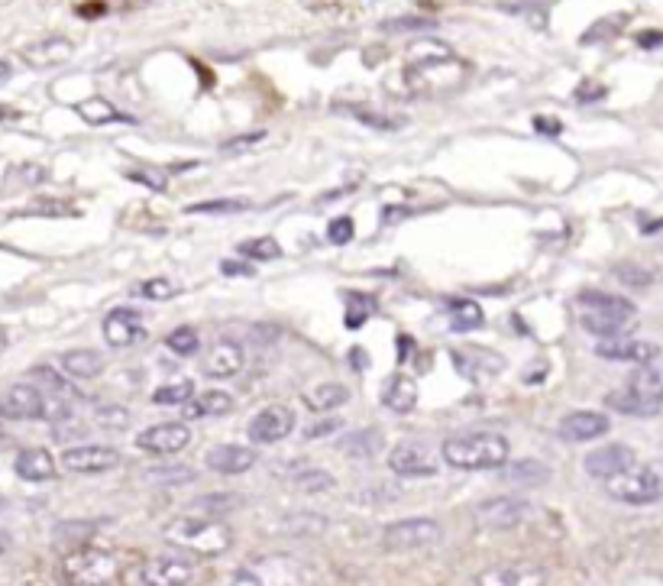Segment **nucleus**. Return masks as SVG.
I'll return each instance as SVG.
<instances>
[{
    "label": "nucleus",
    "mask_w": 663,
    "mask_h": 586,
    "mask_svg": "<svg viewBox=\"0 0 663 586\" xmlns=\"http://www.w3.org/2000/svg\"><path fill=\"white\" fill-rule=\"evenodd\" d=\"M453 470H502L508 463V441L499 431H463L440 447Z\"/></svg>",
    "instance_id": "f257e3e1"
},
{
    "label": "nucleus",
    "mask_w": 663,
    "mask_h": 586,
    "mask_svg": "<svg viewBox=\"0 0 663 586\" xmlns=\"http://www.w3.org/2000/svg\"><path fill=\"white\" fill-rule=\"evenodd\" d=\"M162 538L178 551L198 554V557H217L230 551L233 531L227 522L211 519V515H182L162 528Z\"/></svg>",
    "instance_id": "f03ea898"
},
{
    "label": "nucleus",
    "mask_w": 663,
    "mask_h": 586,
    "mask_svg": "<svg viewBox=\"0 0 663 586\" xmlns=\"http://www.w3.org/2000/svg\"><path fill=\"white\" fill-rule=\"evenodd\" d=\"M576 308H579V324L602 340L621 337L634 324V315H638L634 302L609 292H583L576 298Z\"/></svg>",
    "instance_id": "7ed1b4c3"
},
{
    "label": "nucleus",
    "mask_w": 663,
    "mask_h": 586,
    "mask_svg": "<svg viewBox=\"0 0 663 586\" xmlns=\"http://www.w3.org/2000/svg\"><path fill=\"white\" fill-rule=\"evenodd\" d=\"M230 586H308V570L292 554H262L233 570Z\"/></svg>",
    "instance_id": "20e7f679"
},
{
    "label": "nucleus",
    "mask_w": 663,
    "mask_h": 586,
    "mask_svg": "<svg viewBox=\"0 0 663 586\" xmlns=\"http://www.w3.org/2000/svg\"><path fill=\"white\" fill-rule=\"evenodd\" d=\"M605 493L615 502H625V506H654V502H663V457L634 463L628 473L605 483Z\"/></svg>",
    "instance_id": "39448f33"
},
{
    "label": "nucleus",
    "mask_w": 663,
    "mask_h": 586,
    "mask_svg": "<svg viewBox=\"0 0 663 586\" xmlns=\"http://www.w3.org/2000/svg\"><path fill=\"white\" fill-rule=\"evenodd\" d=\"M62 577L68 586H114L117 580V557L91 544L72 548L62 557Z\"/></svg>",
    "instance_id": "423d86ee"
},
{
    "label": "nucleus",
    "mask_w": 663,
    "mask_h": 586,
    "mask_svg": "<svg viewBox=\"0 0 663 586\" xmlns=\"http://www.w3.org/2000/svg\"><path fill=\"white\" fill-rule=\"evenodd\" d=\"M440 538H444V528H440L434 519H402V522L385 525L382 548L392 554L424 551V548H434Z\"/></svg>",
    "instance_id": "0eeeda50"
},
{
    "label": "nucleus",
    "mask_w": 663,
    "mask_h": 586,
    "mask_svg": "<svg viewBox=\"0 0 663 586\" xmlns=\"http://www.w3.org/2000/svg\"><path fill=\"white\" fill-rule=\"evenodd\" d=\"M188 444H191V428L182 425V421H165V425H153L136 434V447L153 457H175Z\"/></svg>",
    "instance_id": "6e6552de"
},
{
    "label": "nucleus",
    "mask_w": 663,
    "mask_h": 586,
    "mask_svg": "<svg viewBox=\"0 0 663 586\" xmlns=\"http://www.w3.org/2000/svg\"><path fill=\"white\" fill-rule=\"evenodd\" d=\"M634 463H638V454H634V447L628 444H605V447H596L592 454H586L583 467L592 480H602L609 483L615 476L628 473Z\"/></svg>",
    "instance_id": "1a4fd4ad"
},
{
    "label": "nucleus",
    "mask_w": 663,
    "mask_h": 586,
    "mask_svg": "<svg viewBox=\"0 0 663 586\" xmlns=\"http://www.w3.org/2000/svg\"><path fill=\"white\" fill-rule=\"evenodd\" d=\"M389 470L395 476H402V480H427V476H434L440 470V463H437V457L427 451L424 444L405 441V444L392 447Z\"/></svg>",
    "instance_id": "9d476101"
},
{
    "label": "nucleus",
    "mask_w": 663,
    "mask_h": 586,
    "mask_svg": "<svg viewBox=\"0 0 663 586\" xmlns=\"http://www.w3.org/2000/svg\"><path fill=\"white\" fill-rule=\"evenodd\" d=\"M250 441L253 444H279L295 431V412L288 405H266L250 421Z\"/></svg>",
    "instance_id": "9b49d317"
},
{
    "label": "nucleus",
    "mask_w": 663,
    "mask_h": 586,
    "mask_svg": "<svg viewBox=\"0 0 663 586\" xmlns=\"http://www.w3.org/2000/svg\"><path fill=\"white\" fill-rule=\"evenodd\" d=\"M62 467L81 473V476H98L120 467V454L114 447H101V444H78V447H65L62 454Z\"/></svg>",
    "instance_id": "f8f14e48"
},
{
    "label": "nucleus",
    "mask_w": 663,
    "mask_h": 586,
    "mask_svg": "<svg viewBox=\"0 0 663 586\" xmlns=\"http://www.w3.org/2000/svg\"><path fill=\"white\" fill-rule=\"evenodd\" d=\"M46 412V395L30 383H17L0 392V418L7 421H36Z\"/></svg>",
    "instance_id": "ddd939ff"
},
{
    "label": "nucleus",
    "mask_w": 663,
    "mask_h": 586,
    "mask_svg": "<svg viewBox=\"0 0 663 586\" xmlns=\"http://www.w3.org/2000/svg\"><path fill=\"white\" fill-rule=\"evenodd\" d=\"M149 337L143 315L133 308H117L104 318V340L110 347H136Z\"/></svg>",
    "instance_id": "4468645a"
},
{
    "label": "nucleus",
    "mask_w": 663,
    "mask_h": 586,
    "mask_svg": "<svg viewBox=\"0 0 663 586\" xmlns=\"http://www.w3.org/2000/svg\"><path fill=\"white\" fill-rule=\"evenodd\" d=\"M191 580H195V564L178 554H159L143 564L146 586H188Z\"/></svg>",
    "instance_id": "2eb2a0df"
},
{
    "label": "nucleus",
    "mask_w": 663,
    "mask_h": 586,
    "mask_svg": "<svg viewBox=\"0 0 663 586\" xmlns=\"http://www.w3.org/2000/svg\"><path fill=\"white\" fill-rule=\"evenodd\" d=\"M596 353L602 360H618V363H651L660 357V347L654 340H638V337H605L596 344Z\"/></svg>",
    "instance_id": "dca6fc26"
},
{
    "label": "nucleus",
    "mask_w": 663,
    "mask_h": 586,
    "mask_svg": "<svg viewBox=\"0 0 663 586\" xmlns=\"http://www.w3.org/2000/svg\"><path fill=\"white\" fill-rule=\"evenodd\" d=\"M240 370H243V347L230 337H217L201 360V373L211 379H230Z\"/></svg>",
    "instance_id": "f3484780"
},
{
    "label": "nucleus",
    "mask_w": 663,
    "mask_h": 586,
    "mask_svg": "<svg viewBox=\"0 0 663 586\" xmlns=\"http://www.w3.org/2000/svg\"><path fill=\"white\" fill-rule=\"evenodd\" d=\"M547 574L537 564H499L482 570L476 586H544Z\"/></svg>",
    "instance_id": "a211bd4d"
},
{
    "label": "nucleus",
    "mask_w": 663,
    "mask_h": 586,
    "mask_svg": "<svg viewBox=\"0 0 663 586\" xmlns=\"http://www.w3.org/2000/svg\"><path fill=\"white\" fill-rule=\"evenodd\" d=\"M612 421L605 418L602 412H589V408H583V412H570L563 415L560 421V438L563 441H573V444H586V441H596L602 438V434H609Z\"/></svg>",
    "instance_id": "6ab92c4d"
},
{
    "label": "nucleus",
    "mask_w": 663,
    "mask_h": 586,
    "mask_svg": "<svg viewBox=\"0 0 663 586\" xmlns=\"http://www.w3.org/2000/svg\"><path fill=\"white\" fill-rule=\"evenodd\" d=\"M204 463H207V470H211V473L240 476L246 470H253L256 451H253V447H243V444H220V447H211V451H207Z\"/></svg>",
    "instance_id": "aec40b11"
},
{
    "label": "nucleus",
    "mask_w": 663,
    "mask_h": 586,
    "mask_svg": "<svg viewBox=\"0 0 663 586\" xmlns=\"http://www.w3.org/2000/svg\"><path fill=\"white\" fill-rule=\"evenodd\" d=\"M479 522L486 528H515L528 515V502L521 499H489L476 509Z\"/></svg>",
    "instance_id": "412c9836"
},
{
    "label": "nucleus",
    "mask_w": 663,
    "mask_h": 586,
    "mask_svg": "<svg viewBox=\"0 0 663 586\" xmlns=\"http://www.w3.org/2000/svg\"><path fill=\"white\" fill-rule=\"evenodd\" d=\"M379 399H382L385 408H389V412L408 415V412H414V405H418V383H414V379L405 376V373H395V376L385 379Z\"/></svg>",
    "instance_id": "4be33fe9"
},
{
    "label": "nucleus",
    "mask_w": 663,
    "mask_h": 586,
    "mask_svg": "<svg viewBox=\"0 0 663 586\" xmlns=\"http://www.w3.org/2000/svg\"><path fill=\"white\" fill-rule=\"evenodd\" d=\"M13 470H17V476L26 483H49L55 480V457L43 451V447H26V451H20L17 460H13Z\"/></svg>",
    "instance_id": "5701e85b"
},
{
    "label": "nucleus",
    "mask_w": 663,
    "mask_h": 586,
    "mask_svg": "<svg viewBox=\"0 0 663 586\" xmlns=\"http://www.w3.org/2000/svg\"><path fill=\"white\" fill-rule=\"evenodd\" d=\"M182 408H185V418H217V415L233 412V395L224 389H207L201 395L195 392Z\"/></svg>",
    "instance_id": "b1692460"
},
{
    "label": "nucleus",
    "mask_w": 663,
    "mask_h": 586,
    "mask_svg": "<svg viewBox=\"0 0 663 586\" xmlns=\"http://www.w3.org/2000/svg\"><path fill=\"white\" fill-rule=\"evenodd\" d=\"M628 389L647 402L663 405V363H657V360L641 363L638 370L628 376Z\"/></svg>",
    "instance_id": "393cba45"
},
{
    "label": "nucleus",
    "mask_w": 663,
    "mask_h": 586,
    "mask_svg": "<svg viewBox=\"0 0 663 586\" xmlns=\"http://www.w3.org/2000/svg\"><path fill=\"white\" fill-rule=\"evenodd\" d=\"M30 386H36L43 395H55V399H81V392L72 386V379H68L65 373L52 370V366H33L30 370Z\"/></svg>",
    "instance_id": "a878e982"
},
{
    "label": "nucleus",
    "mask_w": 663,
    "mask_h": 586,
    "mask_svg": "<svg viewBox=\"0 0 663 586\" xmlns=\"http://www.w3.org/2000/svg\"><path fill=\"white\" fill-rule=\"evenodd\" d=\"M340 454L343 457H356V460H369L376 457L382 447H385V434L379 428H359L353 434H347L340 444Z\"/></svg>",
    "instance_id": "bb28decb"
},
{
    "label": "nucleus",
    "mask_w": 663,
    "mask_h": 586,
    "mask_svg": "<svg viewBox=\"0 0 663 586\" xmlns=\"http://www.w3.org/2000/svg\"><path fill=\"white\" fill-rule=\"evenodd\" d=\"M104 370V357L98 350H68L62 353V373L68 379H94Z\"/></svg>",
    "instance_id": "cd10ccee"
},
{
    "label": "nucleus",
    "mask_w": 663,
    "mask_h": 586,
    "mask_svg": "<svg viewBox=\"0 0 663 586\" xmlns=\"http://www.w3.org/2000/svg\"><path fill=\"white\" fill-rule=\"evenodd\" d=\"M350 402V389L340 383H321L314 386L311 392H305V405L311 412H334V408Z\"/></svg>",
    "instance_id": "c85d7f7f"
},
{
    "label": "nucleus",
    "mask_w": 663,
    "mask_h": 586,
    "mask_svg": "<svg viewBox=\"0 0 663 586\" xmlns=\"http://www.w3.org/2000/svg\"><path fill=\"white\" fill-rule=\"evenodd\" d=\"M505 480L511 486H544L550 480V467L541 460H515L511 467L505 463Z\"/></svg>",
    "instance_id": "c756f323"
},
{
    "label": "nucleus",
    "mask_w": 663,
    "mask_h": 586,
    "mask_svg": "<svg viewBox=\"0 0 663 586\" xmlns=\"http://www.w3.org/2000/svg\"><path fill=\"white\" fill-rule=\"evenodd\" d=\"M605 405L615 408V412H621V415H638V418H651V415H657L660 408H663L657 402H647V399H641V395H634L631 389L605 395Z\"/></svg>",
    "instance_id": "7c9ffc66"
},
{
    "label": "nucleus",
    "mask_w": 663,
    "mask_h": 586,
    "mask_svg": "<svg viewBox=\"0 0 663 586\" xmlns=\"http://www.w3.org/2000/svg\"><path fill=\"white\" fill-rule=\"evenodd\" d=\"M486 315H482V308L476 302H469V298H460V302L450 305V331L457 334H466V331H476L482 327Z\"/></svg>",
    "instance_id": "2f4dec72"
},
{
    "label": "nucleus",
    "mask_w": 663,
    "mask_h": 586,
    "mask_svg": "<svg viewBox=\"0 0 663 586\" xmlns=\"http://www.w3.org/2000/svg\"><path fill=\"white\" fill-rule=\"evenodd\" d=\"M68 56H72V46L65 43V39H49V43H39L33 49H26V59H30V65H59L65 62Z\"/></svg>",
    "instance_id": "473e14b6"
},
{
    "label": "nucleus",
    "mask_w": 663,
    "mask_h": 586,
    "mask_svg": "<svg viewBox=\"0 0 663 586\" xmlns=\"http://www.w3.org/2000/svg\"><path fill=\"white\" fill-rule=\"evenodd\" d=\"M165 347H169L175 357H195V353L201 350V334L191 324H182L165 337Z\"/></svg>",
    "instance_id": "72a5a7b5"
},
{
    "label": "nucleus",
    "mask_w": 663,
    "mask_h": 586,
    "mask_svg": "<svg viewBox=\"0 0 663 586\" xmlns=\"http://www.w3.org/2000/svg\"><path fill=\"white\" fill-rule=\"evenodd\" d=\"M191 395H195V383L191 379H175V383H165L153 392L156 405H185Z\"/></svg>",
    "instance_id": "f704fd0d"
},
{
    "label": "nucleus",
    "mask_w": 663,
    "mask_h": 586,
    "mask_svg": "<svg viewBox=\"0 0 663 586\" xmlns=\"http://www.w3.org/2000/svg\"><path fill=\"white\" fill-rule=\"evenodd\" d=\"M78 114L85 117L88 124H114V120H127V117H120L114 107H110L107 101H101V98H91L85 104H78Z\"/></svg>",
    "instance_id": "c9c22d12"
},
{
    "label": "nucleus",
    "mask_w": 663,
    "mask_h": 586,
    "mask_svg": "<svg viewBox=\"0 0 663 586\" xmlns=\"http://www.w3.org/2000/svg\"><path fill=\"white\" fill-rule=\"evenodd\" d=\"M246 208H250V201H246V198H217V201L191 204L188 214H240Z\"/></svg>",
    "instance_id": "e433bc0d"
},
{
    "label": "nucleus",
    "mask_w": 663,
    "mask_h": 586,
    "mask_svg": "<svg viewBox=\"0 0 663 586\" xmlns=\"http://www.w3.org/2000/svg\"><path fill=\"white\" fill-rule=\"evenodd\" d=\"M295 486L305 489V493H324V489H334V476L324 470H301L295 476Z\"/></svg>",
    "instance_id": "4c0bfd02"
},
{
    "label": "nucleus",
    "mask_w": 663,
    "mask_h": 586,
    "mask_svg": "<svg viewBox=\"0 0 663 586\" xmlns=\"http://www.w3.org/2000/svg\"><path fill=\"white\" fill-rule=\"evenodd\" d=\"M240 250H243L246 256H253V260H279V256H282L279 240H272V237L250 240V243H243Z\"/></svg>",
    "instance_id": "58836bf2"
},
{
    "label": "nucleus",
    "mask_w": 663,
    "mask_h": 586,
    "mask_svg": "<svg viewBox=\"0 0 663 586\" xmlns=\"http://www.w3.org/2000/svg\"><path fill=\"white\" fill-rule=\"evenodd\" d=\"M136 295L149 298V302H169V298L175 295V289H172V282H165V279H149V282L140 285V289H136Z\"/></svg>",
    "instance_id": "ea45409f"
},
{
    "label": "nucleus",
    "mask_w": 663,
    "mask_h": 586,
    "mask_svg": "<svg viewBox=\"0 0 663 586\" xmlns=\"http://www.w3.org/2000/svg\"><path fill=\"white\" fill-rule=\"evenodd\" d=\"M615 276L625 282V285H631V289H641V285H651L654 282V276L647 269H641V266H634V263H625V266H618L615 269Z\"/></svg>",
    "instance_id": "a19ab883"
},
{
    "label": "nucleus",
    "mask_w": 663,
    "mask_h": 586,
    "mask_svg": "<svg viewBox=\"0 0 663 586\" xmlns=\"http://www.w3.org/2000/svg\"><path fill=\"white\" fill-rule=\"evenodd\" d=\"M372 311V302L366 295H350V308H347V327H363Z\"/></svg>",
    "instance_id": "79ce46f5"
},
{
    "label": "nucleus",
    "mask_w": 663,
    "mask_h": 586,
    "mask_svg": "<svg viewBox=\"0 0 663 586\" xmlns=\"http://www.w3.org/2000/svg\"><path fill=\"white\" fill-rule=\"evenodd\" d=\"M340 111H350L356 120H363V124H369V127H376V130H395L398 127V120H389V117H379V114H372V111H366V107H340Z\"/></svg>",
    "instance_id": "37998d69"
},
{
    "label": "nucleus",
    "mask_w": 663,
    "mask_h": 586,
    "mask_svg": "<svg viewBox=\"0 0 663 586\" xmlns=\"http://www.w3.org/2000/svg\"><path fill=\"white\" fill-rule=\"evenodd\" d=\"M94 418H98V425H104V428H127L130 412H127V408L114 405V408H98Z\"/></svg>",
    "instance_id": "c03bdc74"
},
{
    "label": "nucleus",
    "mask_w": 663,
    "mask_h": 586,
    "mask_svg": "<svg viewBox=\"0 0 663 586\" xmlns=\"http://www.w3.org/2000/svg\"><path fill=\"white\" fill-rule=\"evenodd\" d=\"M343 428V418H321V421H314V425H308L305 428V438L308 441H317V438H330V434H337Z\"/></svg>",
    "instance_id": "a18cd8bd"
},
{
    "label": "nucleus",
    "mask_w": 663,
    "mask_h": 586,
    "mask_svg": "<svg viewBox=\"0 0 663 586\" xmlns=\"http://www.w3.org/2000/svg\"><path fill=\"white\" fill-rule=\"evenodd\" d=\"M434 20L427 17H398V20H385L382 30L385 33H395V30H431Z\"/></svg>",
    "instance_id": "49530a36"
},
{
    "label": "nucleus",
    "mask_w": 663,
    "mask_h": 586,
    "mask_svg": "<svg viewBox=\"0 0 663 586\" xmlns=\"http://www.w3.org/2000/svg\"><path fill=\"white\" fill-rule=\"evenodd\" d=\"M327 240H330V243H340V247H343V243H350V240H353V221H350L347 214L337 217V221H330V227H327Z\"/></svg>",
    "instance_id": "de8ad7c7"
},
{
    "label": "nucleus",
    "mask_w": 663,
    "mask_h": 586,
    "mask_svg": "<svg viewBox=\"0 0 663 586\" xmlns=\"http://www.w3.org/2000/svg\"><path fill=\"white\" fill-rule=\"evenodd\" d=\"M127 179L140 182V185H149V188H153V192H165V175L156 172V169H130V172H127Z\"/></svg>",
    "instance_id": "09e8293b"
},
{
    "label": "nucleus",
    "mask_w": 663,
    "mask_h": 586,
    "mask_svg": "<svg viewBox=\"0 0 663 586\" xmlns=\"http://www.w3.org/2000/svg\"><path fill=\"white\" fill-rule=\"evenodd\" d=\"M72 421H75V418L59 421V425H55V438H59V441H68V438H85L88 428H85V425H72Z\"/></svg>",
    "instance_id": "8fccbe9b"
},
{
    "label": "nucleus",
    "mask_w": 663,
    "mask_h": 586,
    "mask_svg": "<svg viewBox=\"0 0 663 586\" xmlns=\"http://www.w3.org/2000/svg\"><path fill=\"white\" fill-rule=\"evenodd\" d=\"M262 130H256V133H246V136H237V140H230V143H224V153H240V149H246V146H256V143H262Z\"/></svg>",
    "instance_id": "3c124183"
},
{
    "label": "nucleus",
    "mask_w": 663,
    "mask_h": 586,
    "mask_svg": "<svg viewBox=\"0 0 663 586\" xmlns=\"http://www.w3.org/2000/svg\"><path fill=\"white\" fill-rule=\"evenodd\" d=\"M233 506H237V496H207V499L201 502L204 512H211V509H233Z\"/></svg>",
    "instance_id": "603ef678"
},
{
    "label": "nucleus",
    "mask_w": 663,
    "mask_h": 586,
    "mask_svg": "<svg viewBox=\"0 0 663 586\" xmlns=\"http://www.w3.org/2000/svg\"><path fill=\"white\" fill-rule=\"evenodd\" d=\"M220 272H224V276H253V266H243V263L224 260V263H220Z\"/></svg>",
    "instance_id": "864d4df0"
},
{
    "label": "nucleus",
    "mask_w": 663,
    "mask_h": 586,
    "mask_svg": "<svg viewBox=\"0 0 663 586\" xmlns=\"http://www.w3.org/2000/svg\"><path fill=\"white\" fill-rule=\"evenodd\" d=\"M599 98H605V88H599V85H596V88H579V91H576V101H583V104H586V101H599Z\"/></svg>",
    "instance_id": "5fc2aeb1"
},
{
    "label": "nucleus",
    "mask_w": 663,
    "mask_h": 586,
    "mask_svg": "<svg viewBox=\"0 0 663 586\" xmlns=\"http://www.w3.org/2000/svg\"><path fill=\"white\" fill-rule=\"evenodd\" d=\"M638 43H641L644 49H654V46H663V33H654V30H651V33H641V36H638Z\"/></svg>",
    "instance_id": "6e6d98bb"
},
{
    "label": "nucleus",
    "mask_w": 663,
    "mask_h": 586,
    "mask_svg": "<svg viewBox=\"0 0 663 586\" xmlns=\"http://www.w3.org/2000/svg\"><path fill=\"white\" fill-rule=\"evenodd\" d=\"M534 127H537V130H544V133H560V124H554V120H550V117H537V120H534Z\"/></svg>",
    "instance_id": "4d7b16f0"
},
{
    "label": "nucleus",
    "mask_w": 663,
    "mask_h": 586,
    "mask_svg": "<svg viewBox=\"0 0 663 586\" xmlns=\"http://www.w3.org/2000/svg\"><path fill=\"white\" fill-rule=\"evenodd\" d=\"M350 360H353V366H356V363H359V366H366V353H363V350H353V353H350Z\"/></svg>",
    "instance_id": "13d9d810"
},
{
    "label": "nucleus",
    "mask_w": 663,
    "mask_h": 586,
    "mask_svg": "<svg viewBox=\"0 0 663 586\" xmlns=\"http://www.w3.org/2000/svg\"><path fill=\"white\" fill-rule=\"evenodd\" d=\"M81 13H104V4H85L81 7Z\"/></svg>",
    "instance_id": "bf43d9fd"
},
{
    "label": "nucleus",
    "mask_w": 663,
    "mask_h": 586,
    "mask_svg": "<svg viewBox=\"0 0 663 586\" xmlns=\"http://www.w3.org/2000/svg\"><path fill=\"white\" fill-rule=\"evenodd\" d=\"M7 78H10V65L0 62V81H7Z\"/></svg>",
    "instance_id": "052dcab7"
},
{
    "label": "nucleus",
    "mask_w": 663,
    "mask_h": 586,
    "mask_svg": "<svg viewBox=\"0 0 663 586\" xmlns=\"http://www.w3.org/2000/svg\"><path fill=\"white\" fill-rule=\"evenodd\" d=\"M7 117H13V111H10V107L0 104V120H7Z\"/></svg>",
    "instance_id": "680f3d73"
},
{
    "label": "nucleus",
    "mask_w": 663,
    "mask_h": 586,
    "mask_svg": "<svg viewBox=\"0 0 663 586\" xmlns=\"http://www.w3.org/2000/svg\"><path fill=\"white\" fill-rule=\"evenodd\" d=\"M7 544H10V541H7V535H0V554L7 551Z\"/></svg>",
    "instance_id": "e2e57ef3"
},
{
    "label": "nucleus",
    "mask_w": 663,
    "mask_h": 586,
    "mask_svg": "<svg viewBox=\"0 0 663 586\" xmlns=\"http://www.w3.org/2000/svg\"><path fill=\"white\" fill-rule=\"evenodd\" d=\"M4 441H7V431H4V428H0V444H4Z\"/></svg>",
    "instance_id": "0e129e2a"
},
{
    "label": "nucleus",
    "mask_w": 663,
    "mask_h": 586,
    "mask_svg": "<svg viewBox=\"0 0 663 586\" xmlns=\"http://www.w3.org/2000/svg\"><path fill=\"white\" fill-rule=\"evenodd\" d=\"M0 509H4V502H0Z\"/></svg>",
    "instance_id": "69168bd1"
}]
</instances>
